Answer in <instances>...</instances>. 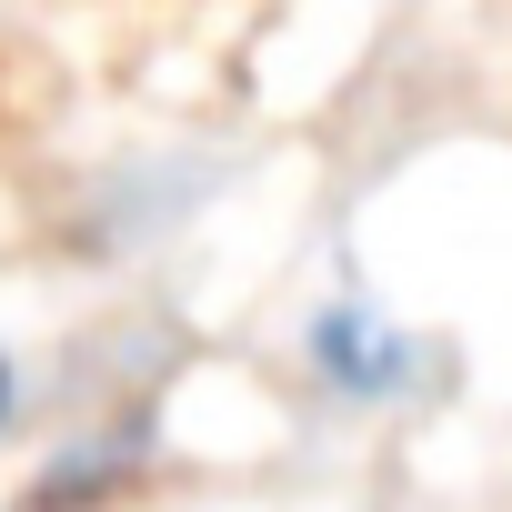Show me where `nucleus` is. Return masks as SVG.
Segmentation results:
<instances>
[{
    "mask_svg": "<svg viewBox=\"0 0 512 512\" xmlns=\"http://www.w3.org/2000/svg\"><path fill=\"white\" fill-rule=\"evenodd\" d=\"M312 372L342 392V402H392L412 382V332L382 322L372 302H322L312 312Z\"/></svg>",
    "mask_w": 512,
    "mask_h": 512,
    "instance_id": "f257e3e1",
    "label": "nucleus"
},
{
    "mask_svg": "<svg viewBox=\"0 0 512 512\" xmlns=\"http://www.w3.org/2000/svg\"><path fill=\"white\" fill-rule=\"evenodd\" d=\"M11 412H21V372H11V352H0V432H11Z\"/></svg>",
    "mask_w": 512,
    "mask_h": 512,
    "instance_id": "f03ea898",
    "label": "nucleus"
}]
</instances>
